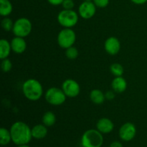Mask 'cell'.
<instances>
[{
  "mask_svg": "<svg viewBox=\"0 0 147 147\" xmlns=\"http://www.w3.org/2000/svg\"><path fill=\"white\" fill-rule=\"evenodd\" d=\"M11 136L10 130H8L6 128L0 129V144L1 146H7L11 142Z\"/></svg>",
  "mask_w": 147,
  "mask_h": 147,
  "instance_id": "cell-19",
  "label": "cell"
},
{
  "mask_svg": "<svg viewBox=\"0 0 147 147\" xmlns=\"http://www.w3.org/2000/svg\"><path fill=\"white\" fill-rule=\"evenodd\" d=\"M1 68L4 73H8L12 68V63L11 60L8 58H5L1 60Z\"/></svg>",
  "mask_w": 147,
  "mask_h": 147,
  "instance_id": "cell-24",
  "label": "cell"
},
{
  "mask_svg": "<svg viewBox=\"0 0 147 147\" xmlns=\"http://www.w3.org/2000/svg\"><path fill=\"white\" fill-rule=\"evenodd\" d=\"M96 6L92 1H83L78 7V14L83 19L89 20L95 15Z\"/></svg>",
  "mask_w": 147,
  "mask_h": 147,
  "instance_id": "cell-10",
  "label": "cell"
},
{
  "mask_svg": "<svg viewBox=\"0 0 147 147\" xmlns=\"http://www.w3.org/2000/svg\"><path fill=\"white\" fill-rule=\"evenodd\" d=\"M22 92L26 98L32 101H36L42 96L43 88L39 80L30 78L23 83Z\"/></svg>",
  "mask_w": 147,
  "mask_h": 147,
  "instance_id": "cell-2",
  "label": "cell"
},
{
  "mask_svg": "<svg viewBox=\"0 0 147 147\" xmlns=\"http://www.w3.org/2000/svg\"><path fill=\"white\" fill-rule=\"evenodd\" d=\"M57 43L63 49L72 47L76 40V32L71 28H63L57 34Z\"/></svg>",
  "mask_w": 147,
  "mask_h": 147,
  "instance_id": "cell-7",
  "label": "cell"
},
{
  "mask_svg": "<svg viewBox=\"0 0 147 147\" xmlns=\"http://www.w3.org/2000/svg\"><path fill=\"white\" fill-rule=\"evenodd\" d=\"M56 123V116L53 112L47 111L42 116V123L47 127H50Z\"/></svg>",
  "mask_w": 147,
  "mask_h": 147,
  "instance_id": "cell-20",
  "label": "cell"
},
{
  "mask_svg": "<svg viewBox=\"0 0 147 147\" xmlns=\"http://www.w3.org/2000/svg\"><path fill=\"white\" fill-rule=\"evenodd\" d=\"M109 1L110 0H93L96 7L99 8H104L107 7L109 4Z\"/></svg>",
  "mask_w": 147,
  "mask_h": 147,
  "instance_id": "cell-26",
  "label": "cell"
},
{
  "mask_svg": "<svg viewBox=\"0 0 147 147\" xmlns=\"http://www.w3.org/2000/svg\"><path fill=\"white\" fill-rule=\"evenodd\" d=\"M32 25L29 19L26 17H21L14 22L12 32L14 36L20 37H27L31 33Z\"/></svg>",
  "mask_w": 147,
  "mask_h": 147,
  "instance_id": "cell-5",
  "label": "cell"
},
{
  "mask_svg": "<svg viewBox=\"0 0 147 147\" xmlns=\"http://www.w3.org/2000/svg\"><path fill=\"white\" fill-rule=\"evenodd\" d=\"M11 142L16 145L28 144L31 141L32 129L23 121H16L10 128Z\"/></svg>",
  "mask_w": 147,
  "mask_h": 147,
  "instance_id": "cell-1",
  "label": "cell"
},
{
  "mask_svg": "<svg viewBox=\"0 0 147 147\" xmlns=\"http://www.w3.org/2000/svg\"><path fill=\"white\" fill-rule=\"evenodd\" d=\"M65 55L67 58L70 59V60H75L78 56L79 53L78 49L74 46L68 47V48L65 49Z\"/></svg>",
  "mask_w": 147,
  "mask_h": 147,
  "instance_id": "cell-23",
  "label": "cell"
},
{
  "mask_svg": "<svg viewBox=\"0 0 147 147\" xmlns=\"http://www.w3.org/2000/svg\"><path fill=\"white\" fill-rule=\"evenodd\" d=\"M11 51V44L6 39L0 40V58L1 60L8 57Z\"/></svg>",
  "mask_w": 147,
  "mask_h": 147,
  "instance_id": "cell-17",
  "label": "cell"
},
{
  "mask_svg": "<svg viewBox=\"0 0 147 147\" xmlns=\"http://www.w3.org/2000/svg\"><path fill=\"white\" fill-rule=\"evenodd\" d=\"M11 50L17 54H22L27 48V42L24 37H14L10 42Z\"/></svg>",
  "mask_w": 147,
  "mask_h": 147,
  "instance_id": "cell-13",
  "label": "cell"
},
{
  "mask_svg": "<svg viewBox=\"0 0 147 147\" xmlns=\"http://www.w3.org/2000/svg\"><path fill=\"white\" fill-rule=\"evenodd\" d=\"M62 6L64 9H73L75 7V3L73 0H64L62 3Z\"/></svg>",
  "mask_w": 147,
  "mask_h": 147,
  "instance_id": "cell-25",
  "label": "cell"
},
{
  "mask_svg": "<svg viewBox=\"0 0 147 147\" xmlns=\"http://www.w3.org/2000/svg\"><path fill=\"white\" fill-rule=\"evenodd\" d=\"M111 88L115 93H123L126 90L127 82L122 76L116 77L112 80Z\"/></svg>",
  "mask_w": 147,
  "mask_h": 147,
  "instance_id": "cell-14",
  "label": "cell"
},
{
  "mask_svg": "<svg viewBox=\"0 0 147 147\" xmlns=\"http://www.w3.org/2000/svg\"><path fill=\"white\" fill-rule=\"evenodd\" d=\"M47 134V128L44 124H37L32 128V136L36 139H42Z\"/></svg>",
  "mask_w": 147,
  "mask_h": 147,
  "instance_id": "cell-15",
  "label": "cell"
},
{
  "mask_svg": "<svg viewBox=\"0 0 147 147\" xmlns=\"http://www.w3.org/2000/svg\"><path fill=\"white\" fill-rule=\"evenodd\" d=\"M82 147H101L103 144V134L97 129H88L82 135Z\"/></svg>",
  "mask_w": 147,
  "mask_h": 147,
  "instance_id": "cell-3",
  "label": "cell"
},
{
  "mask_svg": "<svg viewBox=\"0 0 147 147\" xmlns=\"http://www.w3.org/2000/svg\"><path fill=\"white\" fill-rule=\"evenodd\" d=\"M90 99L95 104L100 105L105 101L106 96L102 90L99 89H93L90 93Z\"/></svg>",
  "mask_w": 147,
  "mask_h": 147,
  "instance_id": "cell-16",
  "label": "cell"
},
{
  "mask_svg": "<svg viewBox=\"0 0 147 147\" xmlns=\"http://www.w3.org/2000/svg\"><path fill=\"white\" fill-rule=\"evenodd\" d=\"M109 147H123V144L119 141H114L111 144Z\"/></svg>",
  "mask_w": 147,
  "mask_h": 147,
  "instance_id": "cell-29",
  "label": "cell"
},
{
  "mask_svg": "<svg viewBox=\"0 0 147 147\" xmlns=\"http://www.w3.org/2000/svg\"><path fill=\"white\" fill-rule=\"evenodd\" d=\"M96 129L103 134H106L112 132L114 129V123L108 118H101L96 123Z\"/></svg>",
  "mask_w": 147,
  "mask_h": 147,
  "instance_id": "cell-12",
  "label": "cell"
},
{
  "mask_svg": "<svg viewBox=\"0 0 147 147\" xmlns=\"http://www.w3.org/2000/svg\"><path fill=\"white\" fill-rule=\"evenodd\" d=\"M134 4H138V5H142V4H145L147 0H131Z\"/></svg>",
  "mask_w": 147,
  "mask_h": 147,
  "instance_id": "cell-30",
  "label": "cell"
},
{
  "mask_svg": "<svg viewBox=\"0 0 147 147\" xmlns=\"http://www.w3.org/2000/svg\"><path fill=\"white\" fill-rule=\"evenodd\" d=\"M45 98L49 104L53 106H60L65 103L67 96L62 88L52 87L47 89L45 95Z\"/></svg>",
  "mask_w": 147,
  "mask_h": 147,
  "instance_id": "cell-6",
  "label": "cell"
},
{
  "mask_svg": "<svg viewBox=\"0 0 147 147\" xmlns=\"http://www.w3.org/2000/svg\"><path fill=\"white\" fill-rule=\"evenodd\" d=\"M63 1L64 0H47V1L53 6H57L60 5V4H62Z\"/></svg>",
  "mask_w": 147,
  "mask_h": 147,
  "instance_id": "cell-28",
  "label": "cell"
},
{
  "mask_svg": "<svg viewBox=\"0 0 147 147\" xmlns=\"http://www.w3.org/2000/svg\"><path fill=\"white\" fill-rule=\"evenodd\" d=\"M110 71L115 77H119V76H122L123 74V67L120 63H115L111 64L110 66Z\"/></svg>",
  "mask_w": 147,
  "mask_h": 147,
  "instance_id": "cell-21",
  "label": "cell"
},
{
  "mask_svg": "<svg viewBox=\"0 0 147 147\" xmlns=\"http://www.w3.org/2000/svg\"><path fill=\"white\" fill-rule=\"evenodd\" d=\"M115 92L113 90H109L105 93V96H106V99L109 100H113L115 98Z\"/></svg>",
  "mask_w": 147,
  "mask_h": 147,
  "instance_id": "cell-27",
  "label": "cell"
},
{
  "mask_svg": "<svg viewBox=\"0 0 147 147\" xmlns=\"http://www.w3.org/2000/svg\"><path fill=\"white\" fill-rule=\"evenodd\" d=\"M105 50L108 54L115 55L118 54L121 50V42L116 37H110L106 39L104 43Z\"/></svg>",
  "mask_w": 147,
  "mask_h": 147,
  "instance_id": "cell-11",
  "label": "cell"
},
{
  "mask_svg": "<svg viewBox=\"0 0 147 147\" xmlns=\"http://www.w3.org/2000/svg\"><path fill=\"white\" fill-rule=\"evenodd\" d=\"M1 27H2V29L4 30V31L6 32L12 31L13 26H14V22H13L11 19L6 17L1 20Z\"/></svg>",
  "mask_w": 147,
  "mask_h": 147,
  "instance_id": "cell-22",
  "label": "cell"
},
{
  "mask_svg": "<svg viewBox=\"0 0 147 147\" xmlns=\"http://www.w3.org/2000/svg\"><path fill=\"white\" fill-rule=\"evenodd\" d=\"M83 1H93V0H83Z\"/></svg>",
  "mask_w": 147,
  "mask_h": 147,
  "instance_id": "cell-32",
  "label": "cell"
},
{
  "mask_svg": "<svg viewBox=\"0 0 147 147\" xmlns=\"http://www.w3.org/2000/svg\"><path fill=\"white\" fill-rule=\"evenodd\" d=\"M62 90L68 98H76L80 94V87L77 81L73 79H66L62 84Z\"/></svg>",
  "mask_w": 147,
  "mask_h": 147,
  "instance_id": "cell-8",
  "label": "cell"
},
{
  "mask_svg": "<svg viewBox=\"0 0 147 147\" xmlns=\"http://www.w3.org/2000/svg\"><path fill=\"white\" fill-rule=\"evenodd\" d=\"M17 147H30L28 144H22V145H17Z\"/></svg>",
  "mask_w": 147,
  "mask_h": 147,
  "instance_id": "cell-31",
  "label": "cell"
},
{
  "mask_svg": "<svg viewBox=\"0 0 147 147\" xmlns=\"http://www.w3.org/2000/svg\"><path fill=\"white\" fill-rule=\"evenodd\" d=\"M13 9L12 4L9 0H0V14L6 17L9 15Z\"/></svg>",
  "mask_w": 147,
  "mask_h": 147,
  "instance_id": "cell-18",
  "label": "cell"
},
{
  "mask_svg": "<svg viewBox=\"0 0 147 147\" xmlns=\"http://www.w3.org/2000/svg\"><path fill=\"white\" fill-rule=\"evenodd\" d=\"M136 134V128L133 123L126 122L123 123L119 131L120 139L123 142H130L133 140Z\"/></svg>",
  "mask_w": 147,
  "mask_h": 147,
  "instance_id": "cell-9",
  "label": "cell"
},
{
  "mask_svg": "<svg viewBox=\"0 0 147 147\" xmlns=\"http://www.w3.org/2000/svg\"><path fill=\"white\" fill-rule=\"evenodd\" d=\"M78 14L73 9H64L57 15V22L64 28H71L77 24Z\"/></svg>",
  "mask_w": 147,
  "mask_h": 147,
  "instance_id": "cell-4",
  "label": "cell"
}]
</instances>
